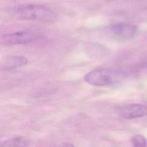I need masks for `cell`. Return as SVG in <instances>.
<instances>
[{
	"label": "cell",
	"mask_w": 147,
	"mask_h": 147,
	"mask_svg": "<svg viewBox=\"0 0 147 147\" xmlns=\"http://www.w3.org/2000/svg\"><path fill=\"white\" fill-rule=\"evenodd\" d=\"M126 75V72L121 69L100 68L89 72L84 79L92 86L103 87L115 84L123 80Z\"/></svg>",
	"instance_id": "1"
},
{
	"label": "cell",
	"mask_w": 147,
	"mask_h": 147,
	"mask_svg": "<svg viewBox=\"0 0 147 147\" xmlns=\"http://www.w3.org/2000/svg\"><path fill=\"white\" fill-rule=\"evenodd\" d=\"M17 14L21 18L45 22H52L56 19V13L51 9L39 5L28 4L18 7Z\"/></svg>",
	"instance_id": "2"
},
{
	"label": "cell",
	"mask_w": 147,
	"mask_h": 147,
	"mask_svg": "<svg viewBox=\"0 0 147 147\" xmlns=\"http://www.w3.org/2000/svg\"><path fill=\"white\" fill-rule=\"evenodd\" d=\"M41 38V36L29 32H17L3 35L1 37V42L7 45L22 44L33 42Z\"/></svg>",
	"instance_id": "3"
},
{
	"label": "cell",
	"mask_w": 147,
	"mask_h": 147,
	"mask_svg": "<svg viewBox=\"0 0 147 147\" xmlns=\"http://www.w3.org/2000/svg\"><path fill=\"white\" fill-rule=\"evenodd\" d=\"M110 30L115 37L122 40H127L134 38L138 33L135 25L127 23H117L111 26Z\"/></svg>",
	"instance_id": "4"
},
{
	"label": "cell",
	"mask_w": 147,
	"mask_h": 147,
	"mask_svg": "<svg viewBox=\"0 0 147 147\" xmlns=\"http://www.w3.org/2000/svg\"><path fill=\"white\" fill-rule=\"evenodd\" d=\"M121 115L127 119H133L147 115V107L142 104H131L122 107L119 110Z\"/></svg>",
	"instance_id": "5"
},
{
	"label": "cell",
	"mask_w": 147,
	"mask_h": 147,
	"mask_svg": "<svg viewBox=\"0 0 147 147\" xmlns=\"http://www.w3.org/2000/svg\"><path fill=\"white\" fill-rule=\"evenodd\" d=\"M28 63V60L23 56H11L5 57L1 62V70H10L23 66Z\"/></svg>",
	"instance_id": "6"
},
{
	"label": "cell",
	"mask_w": 147,
	"mask_h": 147,
	"mask_svg": "<svg viewBox=\"0 0 147 147\" xmlns=\"http://www.w3.org/2000/svg\"><path fill=\"white\" fill-rule=\"evenodd\" d=\"M29 142L25 138L16 137L4 141L1 144V147H27Z\"/></svg>",
	"instance_id": "7"
},
{
	"label": "cell",
	"mask_w": 147,
	"mask_h": 147,
	"mask_svg": "<svg viewBox=\"0 0 147 147\" xmlns=\"http://www.w3.org/2000/svg\"><path fill=\"white\" fill-rule=\"evenodd\" d=\"M132 144L134 147H146V140L141 134H136L131 138Z\"/></svg>",
	"instance_id": "8"
},
{
	"label": "cell",
	"mask_w": 147,
	"mask_h": 147,
	"mask_svg": "<svg viewBox=\"0 0 147 147\" xmlns=\"http://www.w3.org/2000/svg\"><path fill=\"white\" fill-rule=\"evenodd\" d=\"M61 147H75V145L72 144H65L63 145Z\"/></svg>",
	"instance_id": "9"
}]
</instances>
